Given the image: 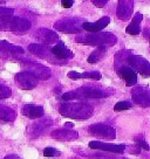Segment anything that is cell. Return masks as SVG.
<instances>
[{
    "mask_svg": "<svg viewBox=\"0 0 150 159\" xmlns=\"http://www.w3.org/2000/svg\"><path fill=\"white\" fill-rule=\"evenodd\" d=\"M59 112L65 117L73 119H88L91 117L94 112V108L87 103H81V102H67L60 105Z\"/></svg>",
    "mask_w": 150,
    "mask_h": 159,
    "instance_id": "6da1fadb",
    "label": "cell"
},
{
    "mask_svg": "<svg viewBox=\"0 0 150 159\" xmlns=\"http://www.w3.org/2000/svg\"><path fill=\"white\" fill-rule=\"evenodd\" d=\"M75 41L87 46H111L115 45L117 39L113 33L96 32V33L77 36V38H75Z\"/></svg>",
    "mask_w": 150,
    "mask_h": 159,
    "instance_id": "7a4b0ae2",
    "label": "cell"
},
{
    "mask_svg": "<svg viewBox=\"0 0 150 159\" xmlns=\"http://www.w3.org/2000/svg\"><path fill=\"white\" fill-rule=\"evenodd\" d=\"M107 96H108V93H105V90L93 88V87H83V88H79V89L63 94L62 99L63 101H73V99L83 98H102V97H107Z\"/></svg>",
    "mask_w": 150,
    "mask_h": 159,
    "instance_id": "3957f363",
    "label": "cell"
},
{
    "mask_svg": "<svg viewBox=\"0 0 150 159\" xmlns=\"http://www.w3.org/2000/svg\"><path fill=\"white\" fill-rule=\"evenodd\" d=\"M30 28V21L18 16H2L0 18V30H10L14 33H25Z\"/></svg>",
    "mask_w": 150,
    "mask_h": 159,
    "instance_id": "277c9868",
    "label": "cell"
},
{
    "mask_svg": "<svg viewBox=\"0 0 150 159\" xmlns=\"http://www.w3.org/2000/svg\"><path fill=\"white\" fill-rule=\"evenodd\" d=\"M83 24V22H82ZM82 24L80 19L75 18H65L54 24V28L62 33H68V34H74V33H80L82 30Z\"/></svg>",
    "mask_w": 150,
    "mask_h": 159,
    "instance_id": "5b68a950",
    "label": "cell"
},
{
    "mask_svg": "<svg viewBox=\"0 0 150 159\" xmlns=\"http://www.w3.org/2000/svg\"><path fill=\"white\" fill-rule=\"evenodd\" d=\"M127 61H128V65L131 68H134L137 73H140L142 76L144 77L150 76V62L148 60L138 55H129Z\"/></svg>",
    "mask_w": 150,
    "mask_h": 159,
    "instance_id": "8992f818",
    "label": "cell"
},
{
    "mask_svg": "<svg viewBox=\"0 0 150 159\" xmlns=\"http://www.w3.org/2000/svg\"><path fill=\"white\" fill-rule=\"evenodd\" d=\"M90 134L100 137V138H107V139H115L116 138V131L113 126L103 123H96L91 124L88 129Z\"/></svg>",
    "mask_w": 150,
    "mask_h": 159,
    "instance_id": "52a82bcc",
    "label": "cell"
},
{
    "mask_svg": "<svg viewBox=\"0 0 150 159\" xmlns=\"http://www.w3.org/2000/svg\"><path fill=\"white\" fill-rule=\"evenodd\" d=\"M38 81L39 80L35 77L33 74H30V71H20L15 75V82L19 88L24 90H30L34 89L38 85Z\"/></svg>",
    "mask_w": 150,
    "mask_h": 159,
    "instance_id": "ba28073f",
    "label": "cell"
},
{
    "mask_svg": "<svg viewBox=\"0 0 150 159\" xmlns=\"http://www.w3.org/2000/svg\"><path fill=\"white\" fill-rule=\"evenodd\" d=\"M24 67L26 68V71H30V74L34 75L38 80H47L50 77V69L40 63L26 61L24 62Z\"/></svg>",
    "mask_w": 150,
    "mask_h": 159,
    "instance_id": "9c48e42d",
    "label": "cell"
},
{
    "mask_svg": "<svg viewBox=\"0 0 150 159\" xmlns=\"http://www.w3.org/2000/svg\"><path fill=\"white\" fill-rule=\"evenodd\" d=\"M131 97L133 101L140 107L147 108L150 107V89L144 87H135L131 90Z\"/></svg>",
    "mask_w": 150,
    "mask_h": 159,
    "instance_id": "30bf717a",
    "label": "cell"
},
{
    "mask_svg": "<svg viewBox=\"0 0 150 159\" xmlns=\"http://www.w3.org/2000/svg\"><path fill=\"white\" fill-rule=\"evenodd\" d=\"M89 148L91 150H101V151H107V152H114V153H122L125 149L124 144L116 145V144H109V143H103L99 140H93L89 142Z\"/></svg>",
    "mask_w": 150,
    "mask_h": 159,
    "instance_id": "8fae6325",
    "label": "cell"
},
{
    "mask_svg": "<svg viewBox=\"0 0 150 159\" xmlns=\"http://www.w3.org/2000/svg\"><path fill=\"white\" fill-rule=\"evenodd\" d=\"M133 7H134L133 0H119L117 11H116L117 18H119L120 20H122V21L129 20L130 18H131Z\"/></svg>",
    "mask_w": 150,
    "mask_h": 159,
    "instance_id": "7c38bea8",
    "label": "cell"
},
{
    "mask_svg": "<svg viewBox=\"0 0 150 159\" xmlns=\"http://www.w3.org/2000/svg\"><path fill=\"white\" fill-rule=\"evenodd\" d=\"M35 38L41 41L44 45H52V43H55L58 40H59V36L58 34L50 30H47V28H40L35 32Z\"/></svg>",
    "mask_w": 150,
    "mask_h": 159,
    "instance_id": "4fadbf2b",
    "label": "cell"
},
{
    "mask_svg": "<svg viewBox=\"0 0 150 159\" xmlns=\"http://www.w3.org/2000/svg\"><path fill=\"white\" fill-rule=\"evenodd\" d=\"M117 74H119L121 79L124 80L125 84L128 87L135 85L137 83V74H136L135 70L133 68H130V67L122 66L120 69H117Z\"/></svg>",
    "mask_w": 150,
    "mask_h": 159,
    "instance_id": "5bb4252c",
    "label": "cell"
},
{
    "mask_svg": "<svg viewBox=\"0 0 150 159\" xmlns=\"http://www.w3.org/2000/svg\"><path fill=\"white\" fill-rule=\"evenodd\" d=\"M109 16H103L96 22H83L82 24V30H87L89 33H96V32H101L103 28H105L109 25Z\"/></svg>",
    "mask_w": 150,
    "mask_h": 159,
    "instance_id": "9a60e30c",
    "label": "cell"
},
{
    "mask_svg": "<svg viewBox=\"0 0 150 159\" xmlns=\"http://www.w3.org/2000/svg\"><path fill=\"white\" fill-rule=\"evenodd\" d=\"M50 136L54 139H58V140H74V139H77L79 134L74 130L59 129L52 131Z\"/></svg>",
    "mask_w": 150,
    "mask_h": 159,
    "instance_id": "2e32d148",
    "label": "cell"
},
{
    "mask_svg": "<svg viewBox=\"0 0 150 159\" xmlns=\"http://www.w3.org/2000/svg\"><path fill=\"white\" fill-rule=\"evenodd\" d=\"M28 50H30L32 54L36 55V56H39L41 59H45V60H50V55L52 54V50H49L47 48V46L46 45H39V43H32V45L28 46ZM54 56V55H53Z\"/></svg>",
    "mask_w": 150,
    "mask_h": 159,
    "instance_id": "e0dca14e",
    "label": "cell"
},
{
    "mask_svg": "<svg viewBox=\"0 0 150 159\" xmlns=\"http://www.w3.org/2000/svg\"><path fill=\"white\" fill-rule=\"evenodd\" d=\"M52 125V120L50 118H45V119H40V120H38L36 123L30 126V136L35 138V137H39L41 134H44L45 132V130Z\"/></svg>",
    "mask_w": 150,
    "mask_h": 159,
    "instance_id": "ac0fdd59",
    "label": "cell"
},
{
    "mask_svg": "<svg viewBox=\"0 0 150 159\" xmlns=\"http://www.w3.org/2000/svg\"><path fill=\"white\" fill-rule=\"evenodd\" d=\"M21 112H22L24 116L28 117V118L36 119L44 116V108H42V107H39V105L27 104V105H25V107H22Z\"/></svg>",
    "mask_w": 150,
    "mask_h": 159,
    "instance_id": "d6986e66",
    "label": "cell"
},
{
    "mask_svg": "<svg viewBox=\"0 0 150 159\" xmlns=\"http://www.w3.org/2000/svg\"><path fill=\"white\" fill-rule=\"evenodd\" d=\"M0 50L4 52V53H6V54L14 55V56L25 54L24 48H21V47H19V46L12 45V43L7 42V41H4V40H0Z\"/></svg>",
    "mask_w": 150,
    "mask_h": 159,
    "instance_id": "ffe728a7",
    "label": "cell"
},
{
    "mask_svg": "<svg viewBox=\"0 0 150 159\" xmlns=\"http://www.w3.org/2000/svg\"><path fill=\"white\" fill-rule=\"evenodd\" d=\"M50 50H52V54L54 55L55 57H58V59L65 60V59H72L73 57V53L62 42H59L58 45H55Z\"/></svg>",
    "mask_w": 150,
    "mask_h": 159,
    "instance_id": "44dd1931",
    "label": "cell"
},
{
    "mask_svg": "<svg viewBox=\"0 0 150 159\" xmlns=\"http://www.w3.org/2000/svg\"><path fill=\"white\" fill-rule=\"evenodd\" d=\"M143 19V16L141 13H136L134 16H133V20H131V24H130L128 27H127V34H130V35H137L140 34L141 32V21Z\"/></svg>",
    "mask_w": 150,
    "mask_h": 159,
    "instance_id": "7402d4cb",
    "label": "cell"
},
{
    "mask_svg": "<svg viewBox=\"0 0 150 159\" xmlns=\"http://www.w3.org/2000/svg\"><path fill=\"white\" fill-rule=\"evenodd\" d=\"M68 77L72 80H79V79H90V80H96L99 81L101 80V74L99 71H88V73H76V71H69L68 73Z\"/></svg>",
    "mask_w": 150,
    "mask_h": 159,
    "instance_id": "603a6c76",
    "label": "cell"
},
{
    "mask_svg": "<svg viewBox=\"0 0 150 159\" xmlns=\"http://www.w3.org/2000/svg\"><path fill=\"white\" fill-rule=\"evenodd\" d=\"M16 118V112L10 107L0 105V120L2 122H13Z\"/></svg>",
    "mask_w": 150,
    "mask_h": 159,
    "instance_id": "cb8c5ba5",
    "label": "cell"
},
{
    "mask_svg": "<svg viewBox=\"0 0 150 159\" xmlns=\"http://www.w3.org/2000/svg\"><path fill=\"white\" fill-rule=\"evenodd\" d=\"M105 52H107L105 46H99V48H96V49L89 55V57H88L87 61H88L89 63H96V62H99L101 59H103Z\"/></svg>",
    "mask_w": 150,
    "mask_h": 159,
    "instance_id": "d4e9b609",
    "label": "cell"
},
{
    "mask_svg": "<svg viewBox=\"0 0 150 159\" xmlns=\"http://www.w3.org/2000/svg\"><path fill=\"white\" fill-rule=\"evenodd\" d=\"M133 107V104L128 102V101H122V102H117L114 107V111L119 112V111H124V110H128Z\"/></svg>",
    "mask_w": 150,
    "mask_h": 159,
    "instance_id": "484cf974",
    "label": "cell"
},
{
    "mask_svg": "<svg viewBox=\"0 0 150 159\" xmlns=\"http://www.w3.org/2000/svg\"><path fill=\"white\" fill-rule=\"evenodd\" d=\"M11 95H12V90H11L10 87L0 83V99L8 98Z\"/></svg>",
    "mask_w": 150,
    "mask_h": 159,
    "instance_id": "4316f807",
    "label": "cell"
},
{
    "mask_svg": "<svg viewBox=\"0 0 150 159\" xmlns=\"http://www.w3.org/2000/svg\"><path fill=\"white\" fill-rule=\"evenodd\" d=\"M81 154L83 156H87L88 158H97V159H115V157H111V156H108V154H102V153H88V152H81Z\"/></svg>",
    "mask_w": 150,
    "mask_h": 159,
    "instance_id": "83f0119b",
    "label": "cell"
},
{
    "mask_svg": "<svg viewBox=\"0 0 150 159\" xmlns=\"http://www.w3.org/2000/svg\"><path fill=\"white\" fill-rule=\"evenodd\" d=\"M135 142H136V144H137V146H138L140 149L147 150V151H149L150 150V145L148 144V143H147L142 137H136Z\"/></svg>",
    "mask_w": 150,
    "mask_h": 159,
    "instance_id": "f1b7e54d",
    "label": "cell"
},
{
    "mask_svg": "<svg viewBox=\"0 0 150 159\" xmlns=\"http://www.w3.org/2000/svg\"><path fill=\"white\" fill-rule=\"evenodd\" d=\"M59 154H60V152L56 151L55 149H53V148H46V149L44 150V156H45V157H48V158L59 156Z\"/></svg>",
    "mask_w": 150,
    "mask_h": 159,
    "instance_id": "f546056e",
    "label": "cell"
},
{
    "mask_svg": "<svg viewBox=\"0 0 150 159\" xmlns=\"http://www.w3.org/2000/svg\"><path fill=\"white\" fill-rule=\"evenodd\" d=\"M14 11L12 8H7V7H2L0 6V18L2 16H10V15H13Z\"/></svg>",
    "mask_w": 150,
    "mask_h": 159,
    "instance_id": "4dcf8cb0",
    "label": "cell"
},
{
    "mask_svg": "<svg viewBox=\"0 0 150 159\" xmlns=\"http://www.w3.org/2000/svg\"><path fill=\"white\" fill-rule=\"evenodd\" d=\"M108 1H109V0H91V2H93L96 7H99V8H101V7H103V6L107 5Z\"/></svg>",
    "mask_w": 150,
    "mask_h": 159,
    "instance_id": "1f68e13d",
    "label": "cell"
},
{
    "mask_svg": "<svg viewBox=\"0 0 150 159\" xmlns=\"http://www.w3.org/2000/svg\"><path fill=\"white\" fill-rule=\"evenodd\" d=\"M61 5L65 8H70L73 6V0H61Z\"/></svg>",
    "mask_w": 150,
    "mask_h": 159,
    "instance_id": "d6a6232c",
    "label": "cell"
},
{
    "mask_svg": "<svg viewBox=\"0 0 150 159\" xmlns=\"http://www.w3.org/2000/svg\"><path fill=\"white\" fill-rule=\"evenodd\" d=\"M5 159H20L18 156H15V154H8V156H6Z\"/></svg>",
    "mask_w": 150,
    "mask_h": 159,
    "instance_id": "836d02e7",
    "label": "cell"
},
{
    "mask_svg": "<svg viewBox=\"0 0 150 159\" xmlns=\"http://www.w3.org/2000/svg\"><path fill=\"white\" fill-rule=\"evenodd\" d=\"M72 126H73L72 123H66V125H65V128H72Z\"/></svg>",
    "mask_w": 150,
    "mask_h": 159,
    "instance_id": "e575fe53",
    "label": "cell"
},
{
    "mask_svg": "<svg viewBox=\"0 0 150 159\" xmlns=\"http://www.w3.org/2000/svg\"><path fill=\"white\" fill-rule=\"evenodd\" d=\"M70 159H81V158H70Z\"/></svg>",
    "mask_w": 150,
    "mask_h": 159,
    "instance_id": "d590c367",
    "label": "cell"
}]
</instances>
